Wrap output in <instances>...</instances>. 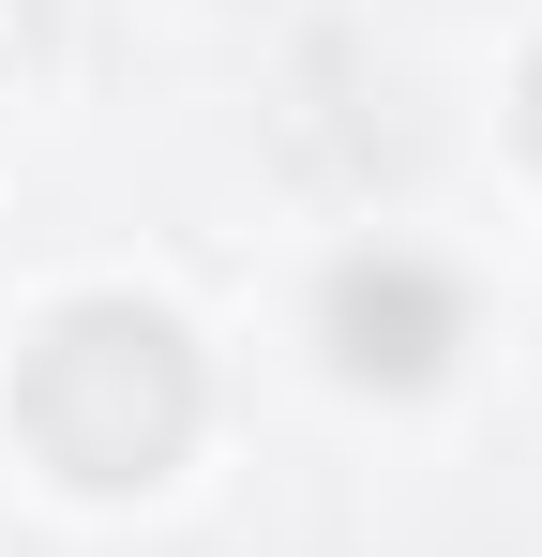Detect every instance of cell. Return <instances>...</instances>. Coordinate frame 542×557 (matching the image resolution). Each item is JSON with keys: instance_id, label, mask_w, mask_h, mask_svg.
<instances>
[{"instance_id": "cell-1", "label": "cell", "mask_w": 542, "mask_h": 557, "mask_svg": "<svg viewBox=\"0 0 542 557\" xmlns=\"http://www.w3.org/2000/svg\"><path fill=\"white\" fill-rule=\"evenodd\" d=\"M211 422V376H196V332L136 286H90L61 301L30 347H15V437L61 497H136L167 482Z\"/></svg>"}, {"instance_id": "cell-2", "label": "cell", "mask_w": 542, "mask_h": 557, "mask_svg": "<svg viewBox=\"0 0 542 557\" xmlns=\"http://www.w3.org/2000/svg\"><path fill=\"white\" fill-rule=\"evenodd\" d=\"M317 347H332L347 392H422V376L467 347V301H452L438 257L377 242V257H332V286H317Z\"/></svg>"}, {"instance_id": "cell-3", "label": "cell", "mask_w": 542, "mask_h": 557, "mask_svg": "<svg viewBox=\"0 0 542 557\" xmlns=\"http://www.w3.org/2000/svg\"><path fill=\"white\" fill-rule=\"evenodd\" d=\"M513 136H528V166H542V46H528V76H513Z\"/></svg>"}]
</instances>
